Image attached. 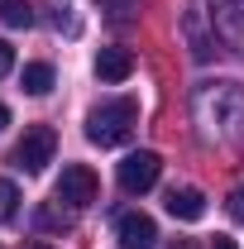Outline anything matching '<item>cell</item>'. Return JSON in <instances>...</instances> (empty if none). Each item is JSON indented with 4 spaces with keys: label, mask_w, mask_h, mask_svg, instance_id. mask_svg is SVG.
Here are the masks:
<instances>
[{
    "label": "cell",
    "mask_w": 244,
    "mask_h": 249,
    "mask_svg": "<svg viewBox=\"0 0 244 249\" xmlns=\"http://www.w3.org/2000/svg\"><path fill=\"white\" fill-rule=\"evenodd\" d=\"M19 87H24L29 96H48V91H53V67H48V62H24Z\"/></svg>",
    "instance_id": "obj_11"
},
{
    "label": "cell",
    "mask_w": 244,
    "mask_h": 249,
    "mask_svg": "<svg viewBox=\"0 0 244 249\" xmlns=\"http://www.w3.org/2000/svg\"><path fill=\"white\" fill-rule=\"evenodd\" d=\"M168 249H196V245H192V240H173Z\"/></svg>",
    "instance_id": "obj_19"
},
{
    "label": "cell",
    "mask_w": 244,
    "mask_h": 249,
    "mask_svg": "<svg viewBox=\"0 0 244 249\" xmlns=\"http://www.w3.org/2000/svg\"><path fill=\"white\" fill-rule=\"evenodd\" d=\"M158 173H163V158L153 154V149H139V154H129L120 163V187L129 196H139V192H149L158 182Z\"/></svg>",
    "instance_id": "obj_5"
},
{
    "label": "cell",
    "mask_w": 244,
    "mask_h": 249,
    "mask_svg": "<svg viewBox=\"0 0 244 249\" xmlns=\"http://www.w3.org/2000/svg\"><path fill=\"white\" fill-rule=\"evenodd\" d=\"M96 5H101V10H105L115 24H120V19H129V15L139 10V0H96Z\"/></svg>",
    "instance_id": "obj_15"
},
{
    "label": "cell",
    "mask_w": 244,
    "mask_h": 249,
    "mask_svg": "<svg viewBox=\"0 0 244 249\" xmlns=\"http://www.w3.org/2000/svg\"><path fill=\"white\" fill-rule=\"evenodd\" d=\"M67 225H72V216L58 211V206H43L38 211V230H67Z\"/></svg>",
    "instance_id": "obj_14"
},
{
    "label": "cell",
    "mask_w": 244,
    "mask_h": 249,
    "mask_svg": "<svg viewBox=\"0 0 244 249\" xmlns=\"http://www.w3.org/2000/svg\"><path fill=\"white\" fill-rule=\"evenodd\" d=\"M0 24L29 29V24H34V5H29V0H0Z\"/></svg>",
    "instance_id": "obj_12"
},
{
    "label": "cell",
    "mask_w": 244,
    "mask_h": 249,
    "mask_svg": "<svg viewBox=\"0 0 244 249\" xmlns=\"http://www.w3.org/2000/svg\"><path fill=\"white\" fill-rule=\"evenodd\" d=\"M10 67H15V48H10V43H5V38H0V77H5V72H10Z\"/></svg>",
    "instance_id": "obj_17"
},
{
    "label": "cell",
    "mask_w": 244,
    "mask_h": 249,
    "mask_svg": "<svg viewBox=\"0 0 244 249\" xmlns=\"http://www.w3.org/2000/svg\"><path fill=\"white\" fill-rule=\"evenodd\" d=\"M206 5H211V29L235 53H244V0H206Z\"/></svg>",
    "instance_id": "obj_6"
},
{
    "label": "cell",
    "mask_w": 244,
    "mask_h": 249,
    "mask_svg": "<svg viewBox=\"0 0 244 249\" xmlns=\"http://www.w3.org/2000/svg\"><path fill=\"white\" fill-rule=\"evenodd\" d=\"M211 249H240V245H235V240H225V235H215V245Z\"/></svg>",
    "instance_id": "obj_18"
},
{
    "label": "cell",
    "mask_w": 244,
    "mask_h": 249,
    "mask_svg": "<svg viewBox=\"0 0 244 249\" xmlns=\"http://www.w3.org/2000/svg\"><path fill=\"white\" fill-rule=\"evenodd\" d=\"M24 249H48V245H38V240H34V245H24Z\"/></svg>",
    "instance_id": "obj_21"
},
{
    "label": "cell",
    "mask_w": 244,
    "mask_h": 249,
    "mask_svg": "<svg viewBox=\"0 0 244 249\" xmlns=\"http://www.w3.org/2000/svg\"><path fill=\"white\" fill-rule=\"evenodd\" d=\"M96 192H101V182H96V173L87 168V163H67V168H62V178H58V187H53V196H58V201H67L72 211L91 206Z\"/></svg>",
    "instance_id": "obj_4"
},
{
    "label": "cell",
    "mask_w": 244,
    "mask_h": 249,
    "mask_svg": "<svg viewBox=\"0 0 244 249\" xmlns=\"http://www.w3.org/2000/svg\"><path fill=\"white\" fill-rule=\"evenodd\" d=\"M115 235H120V249H153L158 245V225L144 211H124L115 220Z\"/></svg>",
    "instance_id": "obj_7"
},
{
    "label": "cell",
    "mask_w": 244,
    "mask_h": 249,
    "mask_svg": "<svg viewBox=\"0 0 244 249\" xmlns=\"http://www.w3.org/2000/svg\"><path fill=\"white\" fill-rule=\"evenodd\" d=\"M134 124H139V101L120 96V101H105V106H96L87 115V139L96 149H120L124 139L134 134Z\"/></svg>",
    "instance_id": "obj_2"
},
{
    "label": "cell",
    "mask_w": 244,
    "mask_h": 249,
    "mask_svg": "<svg viewBox=\"0 0 244 249\" xmlns=\"http://www.w3.org/2000/svg\"><path fill=\"white\" fill-rule=\"evenodd\" d=\"M5 124H10V110H5V106H0V129H5Z\"/></svg>",
    "instance_id": "obj_20"
},
{
    "label": "cell",
    "mask_w": 244,
    "mask_h": 249,
    "mask_svg": "<svg viewBox=\"0 0 244 249\" xmlns=\"http://www.w3.org/2000/svg\"><path fill=\"white\" fill-rule=\"evenodd\" d=\"M168 211L177 220H201L206 216V192L201 187H173L168 192Z\"/></svg>",
    "instance_id": "obj_9"
},
{
    "label": "cell",
    "mask_w": 244,
    "mask_h": 249,
    "mask_svg": "<svg viewBox=\"0 0 244 249\" xmlns=\"http://www.w3.org/2000/svg\"><path fill=\"white\" fill-rule=\"evenodd\" d=\"M53 149H58L53 124H34V129H24V139L15 144V163H19L24 173H43V168L53 163Z\"/></svg>",
    "instance_id": "obj_3"
},
{
    "label": "cell",
    "mask_w": 244,
    "mask_h": 249,
    "mask_svg": "<svg viewBox=\"0 0 244 249\" xmlns=\"http://www.w3.org/2000/svg\"><path fill=\"white\" fill-rule=\"evenodd\" d=\"M15 211H19V187L10 182V178H0V225L15 220Z\"/></svg>",
    "instance_id": "obj_13"
},
{
    "label": "cell",
    "mask_w": 244,
    "mask_h": 249,
    "mask_svg": "<svg viewBox=\"0 0 244 249\" xmlns=\"http://www.w3.org/2000/svg\"><path fill=\"white\" fill-rule=\"evenodd\" d=\"M96 77L101 82H129L134 77V53L129 48H101L96 53Z\"/></svg>",
    "instance_id": "obj_8"
},
{
    "label": "cell",
    "mask_w": 244,
    "mask_h": 249,
    "mask_svg": "<svg viewBox=\"0 0 244 249\" xmlns=\"http://www.w3.org/2000/svg\"><path fill=\"white\" fill-rule=\"evenodd\" d=\"M225 211H230V220H244V182L225 196Z\"/></svg>",
    "instance_id": "obj_16"
},
{
    "label": "cell",
    "mask_w": 244,
    "mask_h": 249,
    "mask_svg": "<svg viewBox=\"0 0 244 249\" xmlns=\"http://www.w3.org/2000/svg\"><path fill=\"white\" fill-rule=\"evenodd\" d=\"M192 120L201 129V139H215V144L244 139V87L240 82H201L192 91Z\"/></svg>",
    "instance_id": "obj_1"
},
{
    "label": "cell",
    "mask_w": 244,
    "mask_h": 249,
    "mask_svg": "<svg viewBox=\"0 0 244 249\" xmlns=\"http://www.w3.org/2000/svg\"><path fill=\"white\" fill-rule=\"evenodd\" d=\"M182 34H187V43H192V58H196V62H206L215 53V34H206L201 10H187V15H182Z\"/></svg>",
    "instance_id": "obj_10"
}]
</instances>
